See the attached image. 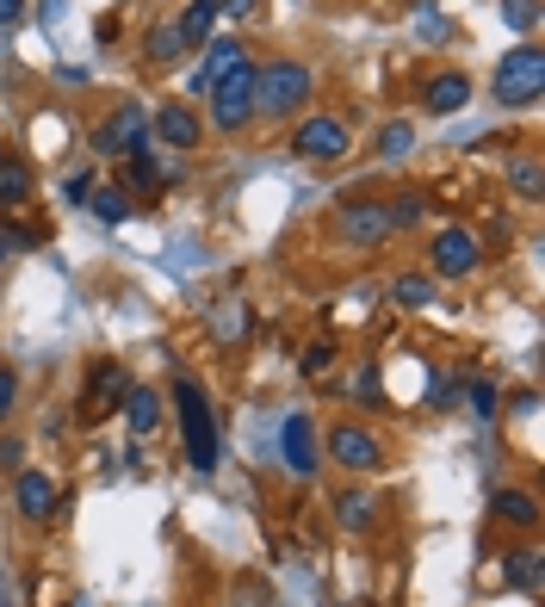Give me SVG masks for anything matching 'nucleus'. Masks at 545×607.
<instances>
[{"instance_id":"obj_5","label":"nucleus","mask_w":545,"mask_h":607,"mask_svg":"<svg viewBox=\"0 0 545 607\" xmlns=\"http://www.w3.org/2000/svg\"><path fill=\"white\" fill-rule=\"evenodd\" d=\"M205 100H211V125L218 130H249V118H254V63L230 69Z\"/></svg>"},{"instance_id":"obj_19","label":"nucleus","mask_w":545,"mask_h":607,"mask_svg":"<svg viewBox=\"0 0 545 607\" xmlns=\"http://www.w3.org/2000/svg\"><path fill=\"white\" fill-rule=\"evenodd\" d=\"M218 19H223V7H218V0H187V13L174 19V25H180L187 50H199V44H211V32H218Z\"/></svg>"},{"instance_id":"obj_16","label":"nucleus","mask_w":545,"mask_h":607,"mask_svg":"<svg viewBox=\"0 0 545 607\" xmlns=\"http://www.w3.org/2000/svg\"><path fill=\"white\" fill-rule=\"evenodd\" d=\"M125 428H130V440H149L161 428V397H156V385H130L125 390Z\"/></svg>"},{"instance_id":"obj_34","label":"nucleus","mask_w":545,"mask_h":607,"mask_svg":"<svg viewBox=\"0 0 545 607\" xmlns=\"http://www.w3.org/2000/svg\"><path fill=\"white\" fill-rule=\"evenodd\" d=\"M0 471H25V447L19 440H0Z\"/></svg>"},{"instance_id":"obj_23","label":"nucleus","mask_w":545,"mask_h":607,"mask_svg":"<svg viewBox=\"0 0 545 607\" xmlns=\"http://www.w3.org/2000/svg\"><path fill=\"white\" fill-rule=\"evenodd\" d=\"M509 187L521 192L527 205H539V199H545V174H539V156H533V149L509 161Z\"/></svg>"},{"instance_id":"obj_39","label":"nucleus","mask_w":545,"mask_h":607,"mask_svg":"<svg viewBox=\"0 0 545 607\" xmlns=\"http://www.w3.org/2000/svg\"><path fill=\"white\" fill-rule=\"evenodd\" d=\"M7 249H13V236H7V230H0V261H7Z\"/></svg>"},{"instance_id":"obj_26","label":"nucleus","mask_w":545,"mask_h":607,"mask_svg":"<svg viewBox=\"0 0 545 607\" xmlns=\"http://www.w3.org/2000/svg\"><path fill=\"white\" fill-rule=\"evenodd\" d=\"M409 149H416V130H409L403 118H397V125H385V130H378V161H403Z\"/></svg>"},{"instance_id":"obj_7","label":"nucleus","mask_w":545,"mask_h":607,"mask_svg":"<svg viewBox=\"0 0 545 607\" xmlns=\"http://www.w3.org/2000/svg\"><path fill=\"white\" fill-rule=\"evenodd\" d=\"M347 149H354V137H347V125L342 118H328V112H311L304 125L292 130V156H304V161H342Z\"/></svg>"},{"instance_id":"obj_11","label":"nucleus","mask_w":545,"mask_h":607,"mask_svg":"<svg viewBox=\"0 0 545 607\" xmlns=\"http://www.w3.org/2000/svg\"><path fill=\"white\" fill-rule=\"evenodd\" d=\"M421 106L434 112V118L465 112V106H471V75H465V69H440V75H428V87H421Z\"/></svg>"},{"instance_id":"obj_22","label":"nucleus","mask_w":545,"mask_h":607,"mask_svg":"<svg viewBox=\"0 0 545 607\" xmlns=\"http://www.w3.org/2000/svg\"><path fill=\"white\" fill-rule=\"evenodd\" d=\"M38 187V174L25 168L19 156H0V205H25Z\"/></svg>"},{"instance_id":"obj_27","label":"nucleus","mask_w":545,"mask_h":607,"mask_svg":"<svg viewBox=\"0 0 545 607\" xmlns=\"http://www.w3.org/2000/svg\"><path fill=\"white\" fill-rule=\"evenodd\" d=\"M502 25H514L521 38H539V0H502Z\"/></svg>"},{"instance_id":"obj_4","label":"nucleus","mask_w":545,"mask_h":607,"mask_svg":"<svg viewBox=\"0 0 545 607\" xmlns=\"http://www.w3.org/2000/svg\"><path fill=\"white\" fill-rule=\"evenodd\" d=\"M323 459H335L342 471H378L385 465V440L366 421H335L323 435Z\"/></svg>"},{"instance_id":"obj_15","label":"nucleus","mask_w":545,"mask_h":607,"mask_svg":"<svg viewBox=\"0 0 545 607\" xmlns=\"http://www.w3.org/2000/svg\"><path fill=\"white\" fill-rule=\"evenodd\" d=\"M125 390H130L125 366H118V359H99V366H94V385H87V404H81V416L94 421L99 409H118V404H125Z\"/></svg>"},{"instance_id":"obj_36","label":"nucleus","mask_w":545,"mask_h":607,"mask_svg":"<svg viewBox=\"0 0 545 607\" xmlns=\"http://www.w3.org/2000/svg\"><path fill=\"white\" fill-rule=\"evenodd\" d=\"M19 19H25V0H0V32H7V25H19Z\"/></svg>"},{"instance_id":"obj_37","label":"nucleus","mask_w":545,"mask_h":607,"mask_svg":"<svg viewBox=\"0 0 545 607\" xmlns=\"http://www.w3.org/2000/svg\"><path fill=\"white\" fill-rule=\"evenodd\" d=\"M235 607H266V589H261V583H242V601H235Z\"/></svg>"},{"instance_id":"obj_29","label":"nucleus","mask_w":545,"mask_h":607,"mask_svg":"<svg viewBox=\"0 0 545 607\" xmlns=\"http://www.w3.org/2000/svg\"><path fill=\"white\" fill-rule=\"evenodd\" d=\"M130 187H137V192L161 187V174H156V161H149V149H130Z\"/></svg>"},{"instance_id":"obj_9","label":"nucleus","mask_w":545,"mask_h":607,"mask_svg":"<svg viewBox=\"0 0 545 607\" xmlns=\"http://www.w3.org/2000/svg\"><path fill=\"white\" fill-rule=\"evenodd\" d=\"M335 236H347V242H359V249L385 242V236H390L385 199H342V211H335Z\"/></svg>"},{"instance_id":"obj_35","label":"nucleus","mask_w":545,"mask_h":607,"mask_svg":"<svg viewBox=\"0 0 545 607\" xmlns=\"http://www.w3.org/2000/svg\"><path fill=\"white\" fill-rule=\"evenodd\" d=\"M87 192H94V174H75L69 180V205H87Z\"/></svg>"},{"instance_id":"obj_38","label":"nucleus","mask_w":545,"mask_h":607,"mask_svg":"<svg viewBox=\"0 0 545 607\" xmlns=\"http://www.w3.org/2000/svg\"><path fill=\"white\" fill-rule=\"evenodd\" d=\"M218 7H223V13H235V19H242V13H254V0H218Z\"/></svg>"},{"instance_id":"obj_1","label":"nucleus","mask_w":545,"mask_h":607,"mask_svg":"<svg viewBox=\"0 0 545 607\" xmlns=\"http://www.w3.org/2000/svg\"><path fill=\"white\" fill-rule=\"evenodd\" d=\"M174 416H180V435H187V465L192 471H218L223 447H218V416H211V397H205L199 378H174Z\"/></svg>"},{"instance_id":"obj_31","label":"nucleus","mask_w":545,"mask_h":607,"mask_svg":"<svg viewBox=\"0 0 545 607\" xmlns=\"http://www.w3.org/2000/svg\"><path fill=\"white\" fill-rule=\"evenodd\" d=\"M13 409H19V373L13 366H0V421L13 416Z\"/></svg>"},{"instance_id":"obj_10","label":"nucleus","mask_w":545,"mask_h":607,"mask_svg":"<svg viewBox=\"0 0 545 607\" xmlns=\"http://www.w3.org/2000/svg\"><path fill=\"white\" fill-rule=\"evenodd\" d=\"M280 459L297 471V478H316V465H323V440H316V421H311V416H285V428H280Z\"/></svg>"},{"instance_id":"obj_28","label":"nucleus","mask_w":545,"mask_h":607,"mask_svg":"<svg viewBox=\"0 0 545 607\" xmlns=\"http://www.w3.org/2000/svg\"><path fill=\"white\" fill-rule=\"evenodd\" d=\"M385 211H390V230H409V223H421V192H397V199H385Z\"/></svg>"},{"instance_id":"obj_25","label":"nucleus","mask_w":545,"mask_h":607,"mask_svg":"<svg viewBox=\"0 0 545 607\" xmlns=\"http://www.w3.org/2000/svg\"><path fill=\"white\" fill-rule=\"evenodd\" d=\"M87 211H94L99 223H125L130 218V192L125 187H94L87 192Z\"/></svg>"},{"instance_id":"obj_14","label":"nucleus","mask_w":545,"mask_h":607,"mask_svg":"<svg viewBox=\"0 0 545 607\" xmlns=\"http://www.w3.org/2000/svg\"><path fill=\"white\" fill-rule=\"evenodd\" d=\"M242 63H249V50L235 44V38H211V44H205L199 75H192V94H211V87H218V81L230 75V69H242Z\"/></svg>"},{"instance_id":"obj_6","label":"nucleus","mask_w":545,"mask_h":607,"mask_svg":"<svg viewBox=\"0 0 545 607\" xmlns=\"http://www.w3.org/2000/svg\"><path fill=\"white\" fill-rule=\"evenodd\" d=\"M428 266H434V280H471L483 266V242L465 223H447V230L434 236V249H428Z\"/></svg>"},{"instance_id":"obj_21","label":"nucleus","mask_w":545,"mask_h":607,"mask_svg":"<svg viewBox=\"0 0 545 607\" xmlns=\"http://www.w3.org/2000/svg\"><path fill=\"white\" fill-rule=\"evenodd\" d=\"M390 304H397V311H428V304H434V280H428V273H397V280H390Z\"/></svg>"},{"instance_id":"obj_30","label":"nucleus","mask_w":545,"mask_h":607,"mask_svg":"<svg viewBox=\"0 0 545 607\" xmlns=\"http://www.w3.org/2000/svg\"><path fill=\"white\" fill-rule=\"evenodd\" d=\"M471 409H478V416L490 421V416H496V409H502V390L490 385V378H478V385H471Z\"/></svg>"},{"instance_id":"obj_24","label":"nucleus","mask_w":545,"mask_h":607,"mask_svg":"<svg viewBox=\"0 0 545 607\" xmlns=\"http://www.w3.org/2000/svg\"><path fill=\"white\" fill-rule=\"evenodd\" d=\"M539 576H545V552H533V545L502 564V583H509V589H539Z\"/></svg>"},{"instance_id":"obj_8","label":"nucleus","mask_w":545,"mask_h":607,"mask_svg":"<svg viewBox=\"0 0 545 607\" xmlns=\"http://www.w3.org/2000/svg\"><path fill=\"white\" fill-rule=\"evenodd\" d=\"M130 149H149V112H143L137 100H125V106L94 130V156H130Z\"/></svg>"},{"instance_id":"obj_20","label":"nucleus","mask_w":545,"mask_h":607,"mask_svg":"<svg viewBox=\"0 0 545 607\" xmlns=\"http://www.w3.org/2000/svg\"><path fill=\"white\" fill-rule=\"evenodd\" d=\"M187 56V38H180V25H156V32L143 38V63H156V69H174Z\"/></svg>"},{"instance_id":"obj_2","label":"nucleus","mask_w":545,"mask_h":607,"mask_svg":"<svg viewBox=\"0 0 545 607\" xmlns=\"http://www.w3.org/2000/svg\"><path fill=\"white\" fill-rule=\"evenodd\" d=\"M316 94L311 63H292V56H273V63L254 69V112L261 118H297Z\"/></svg>"},{"instance_id":"obj_33","label":"nucleus","mask_w":545,"mask_h":607,"mask_svg":"<svg viewBox=\"0 0 545 607\" xmlns=\"http://www.w3.org/2000/svg\"><path fill=\"white\" fill-rule=\"evenodd\" d=\"M354 385H359V397H366V404H378V366H373V359L359 366V378H354Z\"/></svg>"},{"instance_id":"obj_17","label":"nucleus","mask_w":545,"mask_h":607,"mask_svg":"<svg viewBox=\"0 0 545 607\" xmlns=\"http://www.w3.org/2000/svg\"><path fill=\"white\" fill-rule=\"evenodd\" d=\"M490 509H496V521H509V527H521V533L539 527V496L521 490V483H502L496 496H490Z\"/></svg>"},{"instance_id":"obj_18","label":"nucleus","mask_w":545,"mask_h":607,"mask_svg":"<svg viewBox=\"0 0 545 607\" xmlns=\"http://www.w3.org/2000/svg\"><path fill=\"white\" fill-rule=\"evenodd\" d=\"M373 521H378V496H373V490H354V483H347L342 496H335V527L366 533Z\"/></svg>"},{"instance_id":"obj_13","label":"nucleus","mask_w":545,"mask_h":607,"mask_svg":"<svg viewBox=\"0 0 545 607\" xmlns=\"http://www.w3.org/2000/svg\"><path fill=\"white\" fill-rule=\"evenodd\" d=\"M13 509L25 514V521H50V514H56V478H44V471H13Z\"/></svg>"},{"instance_id":"obj_32","label":"nucleus","mask_w":545,"mask_h":607,"mask_svg":"<svg viewBox=\"0 0 545 607\" xmlns=\"http://www.w3.org/2000/svg\"><path fill=\"white\" fill-rule=\"evenodd\" d=\"M328 359H335V347H328V342H316L311 354H304V373H311V378H316V373H328Z\"/></svg>"},{"instance_id":"obj_12","label":"nucleus","mask_w":545,"mask_h":607,"mask_svg":"<svg viewBox=\"0 0 545 607\" xmlns=\"http://www.w3.org/2000/svg\"><path fill=\"white\" fill-rule=\"evenodd\" d=\"M156 137L168 143V149H199L205 118L192 106H180V100H161V106H156Z\"/></svg>"},{"instance_id":"obj_3","label":"nucleus","mask_w":545,"mask_h":607,"mask_svg":"<svg viewBox=\"0 0 545 607\" xmlns=\"http://www.w3.org/2000/svg\"><path fill=\"white\" fill-rule=\"evenodd\" d=\"M545 100V50L533 44H514L509 56L496 63V106H509V112H533Z\"/></svg>"}]
</instances>
